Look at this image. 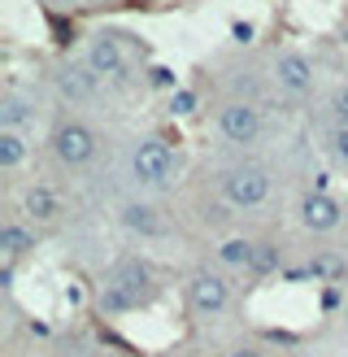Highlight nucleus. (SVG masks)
Masks as SVG:
<instances>
[{"label": "nucleus", "instance_id": "obj_21", "mask_svg": "<svg viewBox=\"0 0 348 357\" xmlns=\"http://www.w3.org/2000/svg\"><path fill=\"white\" fill-rule=\"evenodd\" d=\"M170 109H174V114H191V109H196V96H191V92H174Z\"/></svg>", "mask_w": 348, "mask_h": 357}, {"label": "nucleus", "instance_id": "obj_25", "mask_svg": "<svg viewBox=\"0 0 348 357\" xmlns=\"http://www.w3.org/2000/svg\"><path fill=\"white\" fill-rule=\"evenodd\" d=\"M231 357H266L261 349H231Z\"/></svg>", "mask_w": 348, "mask_h": 357}, {"label": "nucleus", "instance_id": "obj_8", "mask_svg": "<svg viewBox=\"0 0 348 357\" xmlns=\"http://www.w3.org/2000/svg\"><path fill=\"white\" fill-rule=\"evenodd\" d=\"M270 79L283 96H309L313 83H318V75H313V61L305 57L301 48H283L270 66Z\"/></svg>", "mask_w": 348, "mask_h": 357}, {"label": "nucleus", "instance_id": "obj_15", "mask_svg": "<svg viewBox=\"0 0 348 357\" xmlns=\"http://www.w3.org/2000/svg\"><path fill=\"white\" fill-rule=\"evenodd\" d=\"M218 261L226 266V271H248V275H253L257 244H253V240H222V244H218Z\"/></svg>", "mask_w": 348, "mask_h": 357}, {"label": "nucleus", "instance_id": "obj_3", "mask_svg": "<svg viewBox=\"0 0 348 357\" xmlns=\"http://www.w3.org/2000/svg\"><path fill=\"white\" fill-rule=\"evenodd\" d=\"M48 153L61 170H87L100 157V139L87 122L61 118V122H52V131H48Z\"/></svg>", "mask_w": 348, "mask_h": 357}, {"label": "nucleus", "instance_id": "obj_22", "mask_svg": "<svg viewBox=\"0 0 348 357\" xmlns=\"http://www.w3.org/2000/svg\"><path fill=\"white\" fill-rule=\"evenodd\" d=\"M148 79H152V87H174V75H170L166 66H152V70H148Z\"/></svg>", "mask_w": 348, "mask_h": 357}, {"label": "nucleus", "instance_id": "obj_2", "mask_svg": "<svg viewBox=\"0 0 348 357\" xmlns=\"http://www.w3.org/2000/svg\"><path fill=\"white\" fill-rule=\"evenodd\" d=\"M131 40L127 35H118V31H96L92 40L83 44V61L96 70V75L104 83H113V87H127L135 79V61H131Z\"/></svg>", "mask_w": 348, "mask_h": 357}, {"label": "nucleus", "instance_id": "obj_10", "mask_svg": "<svg viewBox=\"0 0 348 357\" xmlns=\"http://www.w3.org/2000/svg\"><path fill=\"white\" fill-rule=\"evenodd\" d=\"M301 227L309 236H335L344 227V205L331 192H305L301 196Z\"/></svg>", "mask_w": 348, "mask_h": 357}, {"label": "nucleus", "instance_id": "obj_16", "mask_svg": "<svg viewBox=\"0 0 348 357\" xmlns=\"http://www.w3.org/2000/svg\"><path fill=\"white\" fill-rule=\"evenodd\" d=\"M31 157V135L22 131H0V170H17Z\"/></svg>", "mask_w": 348, "mask_h": 357}, {"label": "nucleus", "instance_id": "obj_4", "mask_svg": "<svg viewBox=\"0 0 348 357\" xmlns=\"http://www.w3.org/2000/svg\"><path fill=\"white\" fill-rule=\"evenodd\" d=\"M218 192H222V201L231 205V209H257V205L270 201L274 174L261 166V162H235L231 170H222Z\"/></svg>", "mask_w": 348, "mask_h": 357}, {"label": "nucleus", "instance_id": "obj_9", "mask_svg": "<svg viewBox=\"0 0 348 357\" xmlns=\"http://www.w3.org/2000/svg\"><path fill=\"white\" fill-rule=\"evenodd\" d=\"M187 305L196 314H222L226 305H231V283H226L222 271H209V266H200L196 275L187 279Z\"/></svg>", "mask_w": 348, "mask_h": 357}, {"label": "nucleus", "instance_id": "obj_23", "mask_svg": "<svg viewBox=\"0 0 348 357\" xmlns=\"http://www.w3.org/2000/svg\"><path fill=\"white\" fill-rule=\"evenodd\" d=\"M231 35H235L239 44H253V26H248V22H235V26H231Z\"/></svg>", "mask_w": 348, "mask_h": 357}, {"label": "nucleus", "instance_id": "obj_20", "mask_svg": "<svg viewBox=\"0 0 348 357\" xmlns=\"http://www.w3.org/2000/svg\"><path fill=\"white\" fill-rule=\"evenodd\" d=\"M274 266H278L274 248H261V244H257V261H253V275H266V271H274Z\"/></svg>", "mask_w": 348, "mask_h": 357}, {"label": "nucleus", "instance_id": "obj_24", "mask_svg": "<svg viewBox=\"0 0 348 357\" xmlns=\"http://www.w3.org/2000/svg\"><path fill=\"white\" fill-rule=\"evenodd\" d=\"M322 305H326V310H335V305H340V292H335V288H326V296H322Z\"/></svg>", "mask_w": 348, "mask_h": 357}, {"label": "nucleus", "instance_id": "obj_18", "mask_svg": "<svg viewBox=\"0 0 348 357\" xmlns=\"http://www.w3.org/2000/svg\"><path fill=\"white\" fill-rule=\"evenodd\" d=\"M326 153H331V162H335V166L348 170V122H335V127H331V135H326Z\"/></svg>", "mask_w": 348, "mask_h": 357}, {"label": "nucleus", "instance_id": "obj_7", "mask_svg": "<svg viewBox=\"0 0 348 357\" xmlns=\"http://www.w3.org/2000/svg\"><path fill=\"white\" fill-rule=\"evenodd\" d=\"M52 87H57V96H61L65 105H92V100L100 96L104 79H100L83 57H79V61H74V57H61L57 70H52Z\"/></svg>", "mask_w": 348, "mask_h": 357}, {"label": "nucleus", "instance_id": "obj_19", "mask_svg": "<svg viewBox=\"0 0 348 357\" xmlns=\"http://www.w3.org/2000/svg\"><path fill=\"white\" fill-rule=\"evenodd\" d=\"M331 109H335V118H340V122H348V79L335 87V96H331Z\"/></svg>", "mask_w": 348, "mask_h": 357}, {"label": "nucleus", "instance_id": "obj_26", "mask_svg": "<svg viewBox=\"0 0 348 357\" xmlns=\"http://www.w3.org/2000/svg\"><path fill=\"white\" fill-rule=\"evenodd\" d=\"M344 40H348V31H344Z\"/></svg>", "mask_w": 348, "mask_h": 357}, {"label": "nucleus", "instance_id": "obj_17", "mask_svg": "<svg viewBox=\"0 0 348 357\" xmlns=\"http://www.w3.org/2000/svg\"><path fill=\"white\" fill-rule=\"evenodd\" d=\"M305 275L309 279H322V283H335V279L348 275V257L344 253H313L305 261Z\"/></svg>", "mask_w": 348, "mask_h": 357}, {"label": "nucleus", "instance_id": "obj_14", "mask_svg": "<svg viewBox=\"0 0 348 357\" xmlns=\"http://www.w3.org/2000/svg\"><path fill=\"white\" fill-rule=\"evenodd\" d=\"M31 248H35V231L26 222H5L0 227V257L17 261L22 253H31Z\"/></svg>", "mask_w": 348, "mask_h": 357}, {"label": "nucleus", "instance_id": "obj_11", "mask_svg": "<svg viewBox=\"0 0 348 357\" xmlns=\"http://www.w3.org/2000/svg\"><path fill=\"white\" fill-rule=\"evenodd\" d=\"M35 122H40V100L31 92H22V87L5 92V100H0V131H22L26 135Z\"/></svg>", "mask_w": 348, "mask_h": 357}, {"label": "nucleus", "instance_id": "obj_12", "mask_svg": "<svg viewBox=\"0 0 348 357\" xmlns=\"http://www.w3.org/2000/svg\"><path fill=\"white\" fill-rule=\"evenodd\" d=\"M22 209H26L31 222H57L61 218V196L52 183H31L22 192Z\"/></svg>", "mask_w": 348, "mask_h": 357}, {"label": "nucleus", "instance_id": "obj_6", "mask_svg": "<svg viewBox=\"0 0 348 357\" xmlns=\"http://www.w3.org/2000/svg\"><path fill=\"white\" fill-rule=\"evenodd\" d=\"M214 127L226 144L253 149V144H261V135H266V114H261L253 100H226V105H218Z\"/></svg>", "mask_w": 348, "mask_h": 357}, {"label": "nucleus", "instance_id": "obj_1", "mask_svg": "<svg viewBox=\"0 0 348 357\" xmlns=\"http://www.w3.org/2000/svg\"><path fill=\"white\" fill-rule=\"evenodd\" d=\"M152 301V271L139 257L118 261L100 283V310L104 314H131Z\"/></svg>", "mask_w": 348, "mask_h": 357}, {"label": "nucleus", "instance_id": "obj_13", "mask_svg": "<svg viewBox=\"0 0 348 357\" xmlns=\"http://www.w3.org/2000/svg\"><path fill=\"white\" fill-rule=\"evenodd\" d=\"M118 222L127 227V231H135V236H166V218H161V209H152L148 201H131V205H122Z\"/></svg>", "mask_w": 348, "mask_h": 357}, {"label": "nucleus", "instance_id": "obj_5", "mask_svg": "<svg viewBox=\"0 0 348 357\" xmlns=\"http://www.w3.org/2000/svg\"><path fill=\"white\" fill-rule=\"evenodd\" d=\"M127 170H131V178H135L139 188L161 192L170 178H174V170H179V157H174V149L166 144L161 135H144V139H139V144L131 149Z\"/></svg>", "mask_w": 348, "mask_h": 357}]
</instances>
